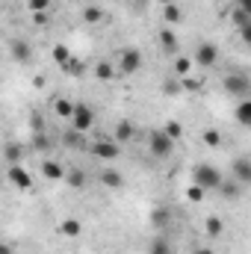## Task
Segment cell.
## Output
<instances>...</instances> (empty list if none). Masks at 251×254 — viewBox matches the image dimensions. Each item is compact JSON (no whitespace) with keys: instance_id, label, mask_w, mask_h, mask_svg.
Listing matches in <instances>:
<instances>
[{"instance_id":"7","label":"cell","mask_w":251,"mask_h":254,"mask_svg":"<svg viewBox=\"0 0 251 254\" xmlns=\"http://www.w3.org/2000/svg\"><path fill=\"white\" fill-rule=\"evenodd\" d=\"M92 154H95L98 160H116L122 151H119L116 142H110V139H98V142L92 145Z\"/></svg>"},{"instance_id":"43","label":"cell","mask_w":251,"mask_h":254,"mask_svg":"<svg viewBox=\"0 0 251 254\" xmlns=\"http://www.w3.org/2000/svg\"><path fill=\"white\" fill-rule=\"evenodd\" d=\"M160 3H175V0H160Z\"/></svg>"},{"instance_id":"29","label":"cell","mask_w":251,"mask_h":254,"mask_svg":"<svg viewBox=\"0 0 251 254\" xmlns=\"http://www.w3.org/2000/svg\"><path fill=\"white\" fill-rule=\"evenodd\" d=\"M151 219H154V228H166V225H169V210H166V207H160V210H154V216H151Z\"/></svg>"},{"instance_id":"10","label":"cell","mask_w":251,"mask_h":254,"mask_svg":"<svg viewBox=\"0 0 251 254\" xmlns=\"http://www.w3.org/2000/svg\"><path fill=\"white\" fill-rule=\"evenodd\" d=\"M60 234H63V237H68V240L80 237V234H83V222H80V219H74V216H68V219H63V222H60Z\"/></svg>"},{"instance_id":"2","label":"cell","mask_w":251,"mask_h":254,"mask_svg":"<svg viewBox=\"0 0 251 254\" xmlns=\"http://www.w3.org/2000/svg\"><path fill=\"white\" fill-rule=\"evenodd\" d=\"M92 125H95V113H92V107H89V104H74V113H71V130L86 133V130H92Z\"/></svg>"},{"instance_id":"15","label":"cell","mask_w":251,"mask_h":254,"mask_svg":"<svg viewBox=\"0 0 251 254\" xmlns=\"http://www.w3.org/2000/svg\"><path fill=\"white\" fill-rule=\"evenodd\" d=\"M160 45H163L169 54H175V51H178V36H175V30H172V27H163V30H160Z\"/></svg>"},{"instance_id":"44","label":"cell","mask_w":251,"mask_h":254,"mask_svg":"<svg viewBox=\"0 0 251 254\" xmlns=\"http://www.w3.org/2000/svg\"><path fill=\"white\" fill-rule=\"evenodd\" d=\"M127 3H139V0H127Z\"/></svg>"},{"instance_id":"4","label":"cell","mask_w":251,"mask_h":254,"mask_svg":"<svg viewBox=\"0 0 251 254\" xmlns=\"http://www.w3.org/2000/svg\"><path fill=\"white\" fill-rule=\"evenodd\" d=\"M6 178H9L18 190H30V187H33V178H30V172H27L21 163H12L9 172H6Z\"/></svg>"},{"instance_id":"17","label":"cell","mask_w":251,"mask_h":254,"mask_svg":"<svg viewBox=\"0 0 251 254\" xmlns=\"http://www.w3.org/2000/svg\"><path fill=\"white\" fill-rule=\"evenodd\" d=\"M219 190H222V195H225V198H240V192H243V184H237V181H225V178H222Z\"/></svg>"},{"instance_id":"18","label":"cell","mask_w":251,"mask_h":254,"mask_svg":"<svg viewBox=\"0 0 251 254\" xmlns=\"http://www.w3.org/2000/svg\"><path fill=\"white\" fill-rule=\"evenodd\" d=\"M83 21L86 24H101L104 21V9L101 6H86L83 9Z\"/></svg>"},{"instance_id":"12","label":"cell","mask_w":251,"mask_h":254,"mask_svg":"<svg viewBox=\"0 0 251 254\" xmlns=\"http://www.w3.org/2000/svg\"><path fill=\"white\" fill-rule=\"evenodd\" d=\"M42 175H45L48 181H63L65 169H63V163H57V160H45V163H42Z\"/></svg>"},{"instance_id":"11","label":"cell","mask_w":251,"mask_h":254,"mask_svg":"<svg viewBox=\"0 0 251 254\" xmlns=\"http://www.w3.org/2000/svg\"><path fill=\"white\" fill-rule=\"evenodd\" d=\"M98 181L107 187V190H119L122 184H125V178H122V172H116V169H104L101 175H98Z\"/></svg>"},{"instance_id":"5","label":"cell","mask_w":251,"mask_h":254,"mask_svg":"<svg viewBox=\"0 0 251 254\" xmlns=\"http://www.w3.org/2000/svg\"><path fill=\"white\" fill-rule=\"evenodd\" d=\"M216 60H219V48L216 45H210V42H204V45H198L195 48V57H192V63L198 65H216Z\"/></svg>"},{"instance_id":"42","label":"cell","mask_w":251,"mask_h":254,"mask_svg":"<svg viewBox=\"0 0 251 254\" xmlns=\"http://www.w3.org/2000/svg\"><path fill=\"white\" fill-rule=\"evenodd\" d=\"M192 254H213V249H207V246H198Z\"/></svg>"},{"instance_id":"35","label":"cell","mask_w":251,"mask_h":254,"mask_svg":"<svg viewBox=\"0 0 251 254\" xmlns=\"http://www.w3.org/2000/svg\"><path fill=\"white\" fill-rule=\"evenodd\" d=\"M163 89H166V95H181V80H169Z\"/></svg>"},{"instance_id":"31","label":"cell","mask_w":251,"mask_h":254,"mask_svg":"<svg viewBox=\"0 0 251 254\" xmlns=\"http://www.w3.org/2000/svg\"><path fill=\"white\" fill-rule=\"evenodd\" d=\"M204 195H207V192L201 190V187H195V184H192V187L187 190V198L192 201V204H198V201H204Z\"/></svg>"},{"instance_id":"13","label":"cell","mask_w":251,"mask_h":254,"mask_svg":"<svg viewBox=\"0 0 251 254\" xmlns=\"http://www.w3.org/2000/svg\"><path fill=\"white\" fill-rule=\"evenodd\" d=\"M116 65L110 63V60H101V63L95 65V77L101 80V83H110V80H116Z\"/></svg>"},{"instance_id":"19","label":"cell","mask_w":251,"mask_h":254,"mask_svg":"<svg viewBox=\"0 0 251 254\" xmlns=\"http://www.w3.org/2000/svg\"><path fill=\"white\" fill-rule=\"evenodd\" d=\"M163 15H166V21H169V24H181V21H184V12H181V6H178V3H166Z\"/></svg>"},{"instance_id":"41","label":"cell","mask_w":251,"mask_h":254,"mask_svg":"<svg viewBox=\"0 0 251 254\" xmlns=\"http://www.w3.org/2000/svg\"><path fill=\"white\" fill-rule=\"evenodd\" d=\"M234 3H237L240 9H249V12H251V0H234Z\"/></svg>"},{"instance_id":"30","label":"cell","mask_w":251,"mask_h":254,"mask_svg":"<svg viewBox=\"0 0 251 254\" xmlns=\"http://www.w3.org/2000/svg\"><path fill=\"white\" fill-rule=\"evenodd\" d=\"M181 89H189V92H198V89H201V80H195L192 74H187V77H181Z\"/></svg>"},{"instance_id":"3","label":"cell","mask_w":251,"mask_h":254,"mask_svg":"<svg viewBox=\"0 0 251 254\" xmlns=\"http://www.w3.org/2000/svg\"><path fill=\"white\" fill-rule=\"evenodd\" d=\"M172 148H175V139H169L163 130H154L151 133V154L154 157H169Z\"/></svg>"},{"instance_id":"8","label":"cell","mask_w":251,"mask_h":254,"mask_svg":"<svg viewBox=\"0 0 251 254\" xmlns=\"http://www.w3.org/2000/svg\"><path fill=\"white\" fill-rule=\"evenodd\" d=\"M119 60H122V74H136L142 68V54L139 51H122Z\"/></svg>"},{"instance_id":"1","label":"cell","mask_w":251,"mask_h":254,"mask_svg":"<svg viewBox=\"0 0 251 254\" xmlns=\"http://www.w3.org/2000/svg\"><path fill=\"white\" fill-rule=\"evenodd\" d=\"M192 184H195V187H201L204 192L219 190V184H222V175H219V169H216V166L198 163V166L192 169Z\"/></svg>"},{"instance_id":"45","label":"cell","mask_w":251,"mask_h":254,"mask_svg":"<svg viewBox=\"0 0 251 254\" xmlns=\"http://www.w3.org/2000/svg\"><path fill=\"white\" fill-rule=\"evenodd\" d=\"M0 187H3V181H0Z\"/></svg>"},{"instance_id":"27","label":"cell","mask_w":251,"mask_h":254,"mask_svg":"<svg viewBox=\"0 0 251 254\" xmlns=\"http://www.w3.org/2000/svg\"><path fill=\"white\" fill-rule=\"evenodd\" d=\"M163 133H166L169 139H181V136H184V127H181V122H166Z\"/></svg>"},{"instance_id":"37","label":"cell","mask_w":251,"mask_h":254,"mask_svg":"<svg viewBox=\"0 0 251 254\" xmlns=\"http://www.w3.org/2000/svg\"><path fill=\"white\" fill-rule=\"evenodd\" d=\"M36 148H42V151H48V148H51V142H48V136H42V133H36Z\"/></svg>"},{"instance_id":"33","label":"cell","mask_w":251,"mask_h":254,"mask_svg":"<svg viewBox=\"0 0 251 254\" xmlns=\"http://www.w3.org/2000/svg\"><path fill=\"white\" fill-rule=\"evenodd\" d=\"M148 254H169V243H166V240H154L151 249H148Z\"/></svg>"},{"instance_id":"20","label":"cell","mask_w":251,"mask_h":254,"mask_svg":"<svg viewBox=\"0 0 251 254\" xmlns=\"http://www.w3.org/2000/svg\"><path fill=\"white\" fill-rule=\"evenodd\" d=\"M204 231H207V237H222L225 225H222V219H219V216H210V219L204 222Z\"/></svg>"},{"instance_id":"21","label":"cell","mask_w":251,"mask_h":254,"mask_svg":"<svg viewBox=\"0 0 251 254\" xmlns=\"http://www.w3.org/2000/svg\"><path fill=\"white\" fill-rule=\"evenodd\" d=\"M65 181H68L74 190H83V187H86V175H83L80 169H71V172H65Z\"/></svg>"},{"instance_id":"36","label":"cell","mask_w":251,"mask_h":254,"mask_svg":"<svg viewBox=\"0 0 251 254\" xmlns=\"http://www.w3.org/2000/svg\"><path fill=\"white\" fill-rule=\"evenodd\" d=\"M48 6H51V0H30L33 12H48Z\"/></svg>"},{"instance_id":"22","label":"cell","mask_w":251,"mask_h":254,"mask_svg":"<svg viewBox=\"0 0 251 254\" xmlns=\"http://www.w3.org/2000/svg\"><path fill=\"white\" fill-rule=\"evenodd\" d=\"M237 122L240 125H251V101L249 98H243V104L237 107Z\"/></svg>"},{"instance_id":"9","label":"cell","mask_w":251,"mask_h":254,"mask_svg":"<svg viewBox=\"0 0 251 254\" xmlns=\"http://www.w3.org/2000/svg\"><path fill=\"white\" fill-rule=\"evenodd\" d=\"M234 181L243 184V187H249L251 184V160L249 157H240V160L234 163Z\"/></svg>"},{"instance_id":"23","label":"cell","mask_w":251,"mask_h":254,"mask_svg":"<svg viewBox=\"0 0 251 254\" xmlns=\"http://www.w3.org/2000/svg\"><path fill=\"white\" fill-rule=\"evenodd\" d=\"M133 133H136V127L130 125V122H119V125H116V136H119V142L133 139Z\"/></svg>"},{"instance_id":"6","label":"cell","mask_w":251,"mask_h":254,"mask_svg":"<svg viewBox=\"0 0 251 254\" xmlns=\"http://www.w3.org/2000/svg\"><path fill=\"white\" fill-rule=\"evenodd\" d=\"M225 89L231 92V95H237V98H246L251 89L249 77L246 74H231V77H225Z\"/></svg>"},{"instance_id":"39","label":"cell","mask_w":251,"mask_h":254,"mask_svg":"<svg viewBox=\"0 0 251 254\" xmlns=\"http://www.w3.org/2000/svg\"><path fill=\"white\" fill-rule=\"evenodd\" d=\"M33 21H36V24H45V21H48V15H45V12H33Z\"/></svg>"},{"instance_id":"32","label":"cell","mask_w":251,"mask_h":254,"mask_svg":"<svg viewBox=\"0 0 251 254\" xmlns=\"http://www.w3.org/2000/svg\"><path fill=\"white\" fill-rule=\"evenodd\" d=\"M21 154H24V151H21L18 145H6V160H9V166H12V163H18V160H21Z\"/></svg>"},{"instance_id":"40","label":"cell","mask_w":251,"mask_h":254,"mask_svg":"<svg viewBox=\"0 0 251 254\" xmlns=\"http://www.w3.org/2000/svg\"><path fill=\"white\" fill-rule=\"evenodd\" d=\"M0 254H15V249H12V246H6V243L0 240Z\"/></svg>"},{"instance_id":"14","label":"cell","mask_w":251,"mask_h":254,"mask_svg":"<svg viewBox=\"0 0 251 254\" xmlns=\"http://www.w3.org/2000/svg\"><path fill=\"white\" fill-rule=\"evenodd\" d=\"M9 51H12V57H15L18 63H27V60L33 57V51H30V45H27L24 39H12V45H9Z\"/></svg>"},{"instance_id":"38","label":"cell","mask_w":251,"mask_h":254,"mask_svg":"<svg viewBox=\"0 0 251 254\" xmlns=\"http://www.w3.org/2000/svg\"><path fill=\"white\" fill-rule=\"evenodd\" d=\"M65 142H68V145H80V133H77V130H71V133L65 136Z\"/></svg>"},{"instance_id":"25","label":"cell","mask_w":251,"mask_h":254,"mask_svg":"<svg viewBox=\"0 0 251 254\" xmlns=\"http://www.w3.org/2000/svg\"><path fill=\"white\" fill-rule=\"evenodd\" d=\"M201 142H204L207 148H219V145H222V133H219V130H204Z\"/></svg>"},{"instance_id":"26","label":"cell","mask_w":251,"mask_h":254,"mask_svg":"<svg viewBox=\"0 0 251 254\" xmlns=\"http://www.w3.org/2000/svg\"><path fill=\"white\" fill-rule=\"evenodd\" d=\"M189 71H192V60H189V57H178V60H175V74H178V77H187Z\"/></svg>"},{"instance_id":"28","label":"cell","mask_w":251,"mask_h":254,"mask_svg":"<svg viewBox=\"0 0 251 254\" xmlns=\"http://www.w3.org/2000/svg\"><path fill=\"white\" fill-rule=\"evenodd\" d=\"M68 60H71V51H68L65 45H57V48H54V63H57V65H65Z\"/></svg>"},{"instance_id":"24","label":"cell","mask_w":251,"mask_h":254,"mask_svg":"<svg viewBox=\"0 0 251 254\" xmlns=\"http://www.w3.org/2000/svg\"><path fill=\"white\" fill-rule=\"evenodd\" d=\"M231 18H234V24H237L240 30H243V27H249V24H251V12H249V9H240V6L234 9V15H231Z\"/></svg>"},{"instance_id":"34","label":"cell","mask_w":251,"mask_h":254,"mask_svg":"<svg viewBox=\"0 0 251 254\" xmlns=\"http://www.w3.org/2000/svg\"><path fill=\"white\" fill-rule=\"evenodd\" d=\"M63 71H68V74H83V63L71 57V60H68V63L63 65Z\"/></svg>"},{"instance_id":"16","label":"cell","mask_w":251,"mask_h":254,"mask_svg":"<svg viewBox=\"0 0 251 254\" xmlns=\"http://www.w3.org/2000/svg\"><path fill=\"white\" fill-rule=\"evenodd\" d=\"M54 113H57L60 119H71V113H74V101H68V98L54 101Z\"/></svg>"}]
</instances>
